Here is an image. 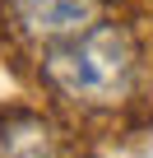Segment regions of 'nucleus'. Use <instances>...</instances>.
I'll return each mask as SVG.
<instances>
[{"label": "nucleus", "instance_id": "nucleus-3", "mask_svg": "<svg viewBox=\"0 0 153 158\" xmlns=\"http://www.w3.org/2000/svg\"><path fill=\"white\" fill-rule=\"evenodd\" d=\"M0 153L5 158H56V135L37 116H10L0 126Z\"/></svg>", "mask_w": 153, "mask_h": 158}, {"label": "nucleus", "instance_id": "nucleus-1", "mask_svg": "<svg viewBox=\"0 0 153 158\" xmlns=\"http://www.w3.org/2000/svg\"><path fill=\"white\" fill-rule=\"evenodd\" d=\"M46 79L74 102L111 107L135 89V47L125 28L93 23L46 51Z\"/></svg>", "mask_w": 153, "mask_h": 158}, {"label": "nucleus", "instance_id": "nucleus-2", "mask_svg": "<svg viewBox=\"0 0 153 158\" xmlns=\"http://www.w3.org/2000/svg\"><path fill=\"white\" fill-rule=\"evenodd\" d=\"M10 10L19 28L33 37H74L93 28L98 0H10Z\"/></svg>", "mask_w": 153, "mask_h": 158}]
</instances>
